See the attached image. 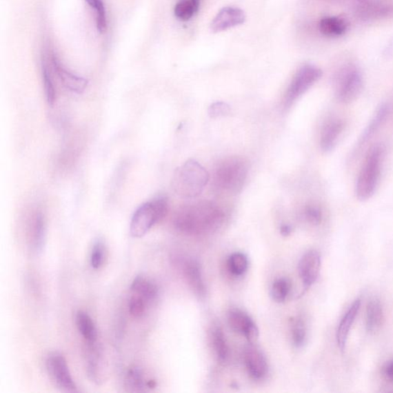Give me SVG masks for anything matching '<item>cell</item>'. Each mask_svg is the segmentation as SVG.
Returning a JSON list of instances; mask_svg holds the SVG:
<instances>
[{"instance_id":"obj_1","label":"cell","mask_w":393,"mask_h":393,"mask_svg":"<svg viewBox=\"0 0 393 393\" xmlns=\"http://www.w3.org/2000/svg\"><path fill=\"white\" fill-rule=\"evenodd\" d=\"M221 208L214 203L200 201L181 207L174 216V226L182 234L192 236L211 234L225 221Z\"/></svg>"},{"instance_id":"obj_2","label":"cell","mask_w":393,"mask_h":393,"mask_svg":"<svg viewBox=\"0 0 393 393\" xmlns=\"http://www.w3.org/2000/svg\"><path fill=\"white\" fill-rule=\"evenodd\" d=\"M209 174L199 162L188 160L176 169L172 180L174 192L183 199H195L204 191Z\"/></svg>"},{"instance_id":"obj_3","label":"cell","mask_w":393,"mask_h":393,"mask_svg":"<svg viewBox=\"0 0 393 393\" xmlns=\"http://www.w3.org/2000/svg\"><path fill=\"white\" fill-rule=\"evenodd\" d=\"M248 166L245 159L232 156L216 165L214 180L216 187L230 194L241 192L248 178Z\"/></svg>"},{"instance_id":"obj_4","label":"cell","mask_w":393,"mask_h":393,"mask_svg":"<svg viewBox=\"0 0 393 393\" xmlns=\"http://www.w3.org/2000/svg\"><path fill=\"white\" fill-rule=\"evenodd\" d=\"M168 212L166 196H160L139 206L132 215L130 234L135 239L144 236L155 225L165 218Z\"/></svg>"},{"instance_id":"obj_5","label":"cell","mask_w":393,"mask_h":393,"mask_svg":"<svg viewBox=\"0 0 393 393\" xmlns=\"http://www.w3.org/2000/svg\"><path fill=\"white\" fill-rule=\"evenodd\" d=\"M383 158L384 148L381 145L374 146L368 153L356 182L359 200L367 201L374 194L381 179Z\"/></svg>"},{"instance_id":"obj_6","label":"cell","mask_w":393,"mask_h":393,"mask_svg":"<svg viewBox=\"0 0 393 393\" xmlns=\"http://www.w3.org/2000/svg\"><path fill=\"white\" fill-rule=\"evenodd\" d=\"M323 72L314 65H304L295 74L290 83L285 97L284 105L290 107L294 101L308 92L322 77Z\"/></svg>"},{"instance_id":"obj_7","label":"cell","mask_w":393,"mask_h":393,"mask_svg":"<svg viewBox=\"0 0 393 393\" xmlns=\"http://www.w3.org/2000/svg\"><path fill=\"white\" fill-rule=\"evenodd\" d=\"M46 367L52 381L61 390L66 392H78L65 357L59 352H52L47 356Z\"/></svg>"},{"instance_id":"obj_8","label":"cell","mask_w":393,"mask_h":393,"mask_svg":"<svg viewBox=\"0 0 393 393\" xmlns=\"http://www.w3.org/2000/svg\"><path fill=\"white\" fill-rule=\"evenodd\" d=\"M362 89V74L356 68H347L339 76L336 84V97L341 103H352L360 96Z\"/></svg>"},{"instance_id":"obj_9","label":"cell","mask_w":393,"mask_h":393,"mask_svg":"<svg viewBox=\"0 0 393 393\" xmlns=\"http://www.w3.org/2000/svg\"><path fill=\"white\" fill-rule=\"evenodd\" d=\"M228 323L230 329L247 339L250 344H256L259 337L256 325L245 311L238 308L230 310Z\"/></svg>"},{"instance_id":"obj_10","label":"cell","mask_w":393,"mask_h":393,"mask_svg":"<svg viewBox=\"0 0 393 393\" xmlns=\"http://www.w3.org/2000/svg\"><path fill=\"white\" fill-rule=\"evenodd\" d=\"M321 269V256L317 250H310L303 255L298 264V270L305 290L314 285L319 277Z\"/></svg>"},{"instance_id":"obj_11","label":"cell","mask_w":393,"mask_h":393,"mask_svg":"<svg viewBox=\"0 0 393 393\" xmlns=\"http://www.w3.org/2000/svg\"><path fill=\"white\" fill-rule=\"evenodd\" d=\"M243 362L250 377L261 381L268 374L269 365L263 352L255 344L249 343L243 350Z\"/></svg>"},{"instance_id":"obj_12","label":"cell","mask_w":393,"mask_h":393,"mask_svg":"<svg viewBox=\"0 0 393 393\" xmlns=\"http://www.w3.org/2000/svg\"><path fill=\"white\" fill-rule=\"evenodd\" d=\"M182 274L196 296L204 298L206 288L203 281L200 263L193 259H184L179 261Z\"/></svg>"},{"instance_id":"obj_13","label":"cell","mask_w":393,"mask_h":393,"mask_svg":"<svg viewBox=\"0 0 393 393\" xmlns=\"http://www.w3.org/2000/svg\"><path fill=\"white\" fill-rule=\"evenodd\" d=\"M245 20V13L242 10L227 6L221 9L214 18L211 28L214 32H220L241 25Z\"/></svg>"},{"instance_id":"obj_14","label":"cell","mask_w":393,"mask_h":393,"mask_svg":"<svg viewBox=\"0 0 393 393\" xmlns=\"http://www.w3.org/2000/svg\"><path fill=\"white\" fill-rule=\"evenodd\" d=\"M51 62L54 71L67 90L77 94L83 93L86 90L89 81L66 69L55 55H52Z\"/></svg>"},{"instance_id":"obj_15","label":"cell","mask_w":393,"mask_h":393,"mask_svg":"<svg viewBox=\"0 0 393 393\" xmlns=\"http://www.w3.org/2000/svg\"><path fill=\"white\" fill-rule=\"evenodd\" d=\"M30 233L34 252L37 254L42 253L46 241V221L45 215L40 209L36 210L31 216Z\"/></svg>"},{"instance_id":"obj_16","label":"cell","mask_w":393,"mask_h":393,"mask_svg":"<svg viewBox=\"0 0 393 393\" xmlns=\"http://www.w3.org/2000/svg\"><path fill=\"white\" fill-rule=\"evenodd\" d=\"M361 308V300L357 299L352 303L351 306L345 314L342 320L339 324L336 331V342L339 349L344 352L348 341L352 325H354L356 318Z\"/></svg>"},{"instance_id":"obj_17","label":"cell","mask_w":393,"mask_h":393,"mask_svg":"<svg viewBox=\"0 0 393 393\" xmlns=\"http://www.w3.org/2000/svg\"><path fill=\"white\" fill-rule=\"evenodd\" d=\"M86 372L90 381L100 385L104 381L101 352L98 343L86 345Z\"/></svg>"},{"instance_id":"obj_18","label":"cell","mask_w":393,"mask_h":393,"mask_svg":"<svg viewBox=\"0 0 393 393\" xmlns=\"http://www.w3.org/2000/svg\"><path fill=\"white\" fill-rule=\"evenodd\" d=\"M344 130L343 121L333 119L327 121L323 127L321 134V148L324 152L333 151L337 145L339 139Z\"/></svg>"},{"instance_id":"obj_19","label":"cell","mask_w":393,"mask_h":393,"mask_svg":"<svg viewBox=\"0 0 393 393\" xmlns=\"http://www.w3.org/2000/svg\"><path fill=\"white\" fill-rule=\"evenodd\" d=\"M384 310L383 303L377 297L372 298L365 312V328L370 334H374L383 326Z\"/></svg>"},{"instance_id":"obj_20","label":"cell","mask_w":393,"mask_h":393,"mask_svg":"<svg viewBox=\"0 0 393 393\" xmlns=\"http://www.w3.org/2000/svg\"><path fill=\"white\" fill-rule=\"evenodd\" d=\"M393 9L392 6L375 0L360 3L357 9V14L363 19H374L387 17Z\"/></svg>"},{"instance_id":"obj_21","label":"cell","mask_w":393,"mask_h":393,"mask_svg":"<svg viewBox=\"0 0 393 393\" xmlns=\"http://www.w3.org/2000/svg\"><path fill=\"white\" fill-rule=\"evenodd\" d=\"M76 324L81 335L85 340V345L98 343V333L96 324L92 317L83 310H79L76 314Z\"/></svg>"},{"instance_id":"obj_22","label":"cell","mask_w":393,"mask_h":393,"mask_svg":"<svg viewBox=\"0 0 393 393\" xmlns=\"http://www.w3.org/2000/svg\"><path fill=\"white\" fill-rule=\"evenodd\" d=\"M131 291L132 294L143 298L148 303L157 299L159 296L157 284L144 276L135 277L131 285Z\"/></svg>"},{"instance_id":"obj_23","label":"cell","mask_w":393,"mask_h":393,"mask_svg":"<svg viewBox=\"0 0 393 393\" xmlns=\"http://www.w3.org/2000/svg\"><path fill=\"white\" fill-rule=\"evenodd\" d=\"M210 334H211L210 338H211L215 356L219 362L226 363L229 359L230 350L225 335L223 334L222 329L218 325H215L212 328Z\"/></svg>"},{"instance_id":"obj_24","label":"cell","mask_w":393,"mask_h":393,"mask_svg":"<svg viewBox=\"0 0 393 393\" xmlns=\"http://www.w3.org/2000/svg\"><path fill=\"white\" fill-rule=\"evenodd\" d=\"M144 372L137 365L128 368L125 375V385L128 392H141L148 389Z\"/></svg>"},{"instance_id":"obj_25","label":"cell","mask_w":393,"mask_h":393,"mask_svg":"<svg viewBox=\"0 0 393 393\" xmlns=\"http://www.w3.org/2000/svg\"><path fill=\"white\" fill-rule=\"evenodd\" d=\"M389 114V107L387 105L383 104L379 107L372 117L370 123L362 134V137L359 140L357 149H361L368 140H370L374 134L378 131L379 128L383 124L386 117Z\"/></svg>"},{"instance_id":"obj_26","label":"cell","mask_w":393,"mask_h":393,"mask_svg":"<svg viewBox=\"0 0 393 393\" xmlns=\"http://www.w3.org/2000/svg\"><path fill=\"white\" fill-rule=\"evenodd\" d=\"M319 27L324 36L338 37L344 35L347 30L348 25L343 19L328 17L321 20Z\"/></svg>"},{"instance_id":"obj_27","label":"cell","mask_w":393,"mask_h":393,"mask_svg":"<svg viewBox=\"0 0 393 393\" xmlns=\"http://www.w3.org/2000/svg\"><path fill=\"white\" fill-rule=\"evenodd\" d=\"M290 329L291 340L297 348H301L306 343L308 337L307 323L301 316L293 317L290 320Z\"/></svg>"},{"instance_id":"obj_28","label":"cell","mask_w":393,"mask_h":393,"mask_svg":"<svg viewBox=\"0 0 393 393\" xmlns=\"http://www.w3.org/2000/svg\"><path fill=\"white\" fill-rule=\"evenodd\" d=\"M227 267L229 272L235 276L245 274L249 267L248 256L243 253H234L228 257Z\"/></svg>"},{"instance_id":"obj_29","label":"cell","mask_w":393,"mask_h":393,"mask_svg":"<svg viewBox=\"0 0 393 393\" xmlns=\"http://www.w3.org/2000/svg\"><path fill=\"white\" fill-rule=\"evenodd\" d=\"M291 288H292L291 281L285 277L276 279L271 287V297L275 302L283 303L287 300L290 294Z\"/></svg>"},{"instance_id":"obj_30","label":"cell","mask_w":393,"mask_h":393,"mask_svg":"<svg viewBox=\"0 0 393 393\" xmlns=\"http://www.w3.org/2000/svg\"><path fill=\"white\" fill-rule=\"evenodd\" d=\"M85 2L94 11L96 23L99 32H105L107 30V13L103 0H85Z\"/></svg>"},{"instance_id":"obj_31","label":"cell","mask_w":393,"mask_h":393,"mask_svg":"<svg viewBox=\"0 0 393 393\" xmlns=\"http://www.w3.org/2000/svg\"><path fill=\"white\" fill-rule=\"evenodd\" d=\"M42 74L47 103L50 106H52L57 99V92L49 66L46 63L45 61H43L42 64Z\"/></svg>"},{"instance_id":"obj_32","label":"cell","mask_w":393,"mask_h":393,"mask_svg":"<svg viewBox=\"0 0 393 393\" xmlns=\"http://www.w3.org/2000/svg\"><path fill=\"white\" fill-rule=\"evenodd\" d=\"M106 257V247L103 240L98 239L94 242L91 254L90 264L93 269L98 270L103 266Z\"/></svg>"},{"instance_id":"obj_33","label":"cell","mask_w":393,"mask_h":393,"mask_svg":"<svg viewBox=\"0 0 393 393\" xmlns=\"http://www.w3.org/2000/svg\"><path fill=\"white\" fill-rule=\"evenodd\" d=\"M174 12L176 18L181 20V21H188L196 12L193 4L190 0H180V1L175 5Z\"/></svg>"},{"instance_id":"obj_34","label":"cell","mask_w":393,"mask_h":393,"mask_svg":"<svg viewBox=\"0 0 393 393\" xmlns=\"http://www.w3.org/2000/svg\"><path fill=\"white\" fill-rule=\"evenodd\" d=\"M148 304H149L141 296L132 294L128 302V309L130 313L134 318H140L145 314Z\"/></svg>"},{"instance_id":"obj_35","label":"cell","mask_w":393,"mask_h":393,"mask_svg":"<svg viewBox=\"0 0 393 393\" xmlns=\"http://www.w3.org/2000/svg\"><path fill=\"white\" fill-rule=\"evenodd\" d=\"M230 112V107L223 101H216L208 108L209 117L212 119L227 117Z\"/></svg>"},{"instance_id":"obj_36","label":"cell","mask_w":393,"mask_h":393,"mask_svg":"<svg viewBox=\"0 0 393 393\" xmlns=\"http://www.w3.org/2000/svg\"><path fill=\"white\" fill-rule=\"evenodd\" d=\"M304 216L305 219L313 225H319L323 219L321 208L316 205L307 206L306 208H305Z\"/></svg>"},{"instance_id":"obj_37","label":"cell","mask_w":393,"mask_h":393,"mask_svg":"<svg viewBox=\"0 0 393 393\" xmlns=\"http://www.w3.org/2000/svg\"><path fill=\"white\" fill-rule=\"evenodd\" d=\"M383 372L385 378L393 383V360L385 365Z\"/></svg>"},{"instance_id":"obj_38","label":"cell","mask_w":393,"mask_h":393,"mask_svg":"<svg viewBox=\"0 0 393 393\" xmlns=\"http://www.w3.org/2000/svg\"><path fill=\"white\" fill-rule=\"evenodd\" d=\"M281 233L284 236H289L292 233V228L288 225H283L281 227Z\"/></svg>"},{"instance_id":"obj_39","label":"cell","mask_w":393,"mask_h":393,"mask_svg":"<svg viewBox=\"0 0 393 393\" xmlns=\"http://www.w3.org/2000/svg\"><path fill=\"white\" fill-rule=\"evenodd\" d=\"M194 6V8L196 12L199 11L200 8L201 0H190Z\"/></svg>"},{"instance_id":"obj_40","label":"cell","mask_w":393,"mask_h":393,"mask_svg":"<svg viewBox=\"0 0 393 393\" xmlns=\"http://www.w3.org/2000/svg\"><path fill=\"white\" fill-rule=\"evenodd\" d=\"M359 3H363L367 1V0H358Z\"/></svg>"}]
</instances>
